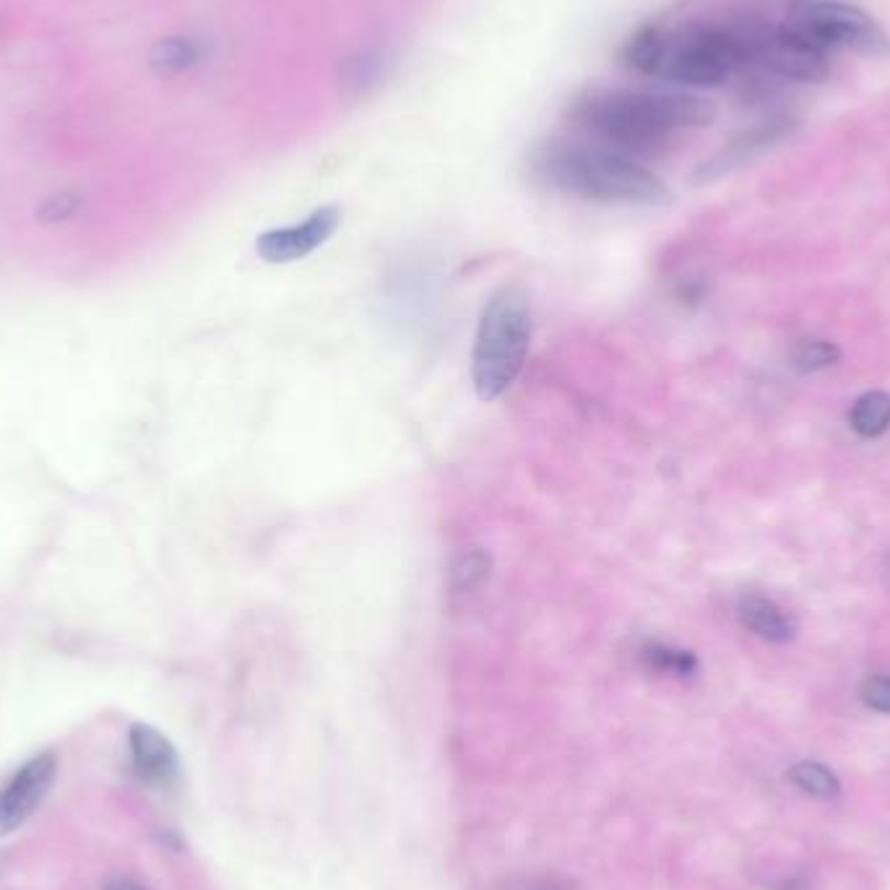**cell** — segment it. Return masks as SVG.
<instances>
[{
	"instance_id": "1",
	"label": "cell",
	"mask_w": 890,
	"mask_h": 890,
	"mask_svg": "<svg viewBox=\"0 0 890 890\" xmlns=\"http://www.w3.org/2000/svg\"><path fill=\"white\" fill-rule=\"evenodd\" d=\"M716 121V104L685 92L586 89L566 110V123L583 141L632 159L664 155L685 128Z\"/></svg>"
},
{
	"instance_id": "2",
	"label": "cell",
	"mask_w": 890,
	"mask_h": 890,
	"mask_svg": "<svg viewBox=\"0 0 890 890\" xmlns=\"http://www.w3.org/2000/svg\"><path fill=\"white\" fill-rule=\"evenodd\" d=\"M528 170L552 191L596 204L662 206L672 193L649 167L583 138H549L532 151Z\"/></svg>"
},
{
	"instance_id": "3",
	"label": "cell",
	"mask_w": 890,
	"mask_h": 890,
	"mask_svg": "<svg viewBox=\"0 0 890 890\" xmlns=\"http://www.w3.org/2000/svg\"><path fill=\"white\" fill-rule=\"evenodd\" d=\"M532 344V303L521 284H503L487 300L471 346V384L482 401H498L518 380Z\"/></svg>"
},
{
	"instance_id": "4",
	"label": "cell",
	"mask_w": 890,
	"mask_h": 890,
	"mask_svg": "<svg viewBox=\"0 0 890 890\" xmlns=\"http://www.w3.org/2000/svg\"><path fill=\"white\" fill-rule=\"evenodd\" d=\"M781 30L823 55L890 53V37L870 13L836 0H791Z\"/></svg>"
},
{
	"instance_id": "5",
	"label": "cell",
	"mask_w": 890,
	"mask_h": 890,
	"mask_svg": "<svg viewBox=\"0 0 890 890\" xmlns=\"http://www.w3.org/2000/svg\"><path fill=\"white\" fill-rule=\"evenodd\" d=\"M742 66H748V55L734 26L698 24L670 37L662 76L683 87L711 89Z\"/></svg>"
},
{
	"instance_id": "6",
	"label": "cell",
	"mask_w": 890,
	"mask_h": 890,
	"mask_svg": "<svg viewBox=\"0 0 890 890\" xmlns=\"http://www.w3.org/2000/svg\"><path fill=\"white\" fill-rule=\"evenodd\" d=\"M339 225H342V208L333 204L321 206L308 214V219L297 221V225L276 227L259 235L255 250H259L263 261L274 263V266L303 261L310 253H316L318 248L326 246Z\"/></svg>"
},
{
	"instance_id": "7",
	"label": "cell",
	"mask_w": 890,
	"mask_h": 890,
	"mask_svg": "<svg viewBox=\"0 0 890 890\" xmlns=\"http://www.w3.org/2000/svg\"><path fill=\"white\" fill-rule=\"evenodd\" d=\"M55 771H58V757L53 750H45V753L30 757L3 784L0 789V836L26 823V818L37 810V805L50 789Z\"/></svg>"
},
{
	"instance_id": "8",
	"label": "cell",
	"mask_w": 890,
	"mask_h": 890,
	"mask_svg": "<svg viewBox=\"0 0 890 890\" xmlns=\"http://www.w3.org/2000/svg\"><path fill=\"white\" fill-rule=\"evenodd\" d=\"M791 130H795V123L787 121V117H781V121L761 123L750 130H742L740 136H734L732 141H729L724 149L719 151V155L706 159V162L693 172V180L695 183H711V180L732 172L734 167L745 164L748 159L774 149L776 144H781L784 138L791 136Z\"/></svg>"
},
{
	"instance_id": "9",
	"label": "cell",
	"mask_w": 890,
	"mask_h": 890,
	"mask_svg": "<svg viewBox=\"0 0 890 890\" xmlns=\"http://www.w3.org/2000/svg\"><path fill=\"white\" fill-rule=\"evenodd\" d=\"M128 745L134 768L146 781L167 784L178 776V753L159 729L134 724L128 732Z\"/></svg>"
},
{
	"instance_id": "10",
	"label": "cell",
	"mask_w": 890,
	"mask_h": 890,
	"mask_svg": "<svg viewBox=\"0 0 890 890\" xmlns=\"http://www.w3.org/2000/svg\"><path fill=\"white\" fill-rule=\"evenodd\" d=\"M737 615H740L742 625L761 636L763 641L771 643H787L797 636V620L784 612L774 600L761 594L742 596L737 604Z\"/></svg>"
},
{
	"instance_id": "11",
	"label": "cell",
	"mask_w": 890,
	"mask_h": 890,
	"mask_svg": "<svg viewBox=\"0 0 890 890\" xmlns=\"http://www.w3.org/2000/svg\"><path fill=\"white\" fill-rule=\"evenodd\" d=\"M391 71V55L380 47H363L346 55L339 68V87L346 96H365L378 89Z\"/></svg>"
},
{
	"instance_id": "12",
	"label": "cell",
	"mask_w": 890,
	"mask_h": 890,
	"mask_svg": "<svg viewBox=\"0 0 890 890\" xmlns=\"http://www.w3.org/2000/svg\"><path fill=\"white\" fill-rule=\"evenodd\" d=\"M666 47H670V34L662 26L646 24L636 30L625 39L620 50V62L628 71H636L641 76H657L662 73Z\"/></svg>"
},
{
	"instance_id": "13",
	"label": "cell",
	"mask_w": 890,
	"mask_h": 890,
	"mask_svg": "<svg viewBox=\"0 0 890 890\" xmlns=\"http://www.w3.org/2000/svg\"><path fill=\"white\" fill-rule=\"evenodd\" d=\"M204 45L193 37H164L157 39L149 50V62L159 76H178L196 68L204 60Z\"/></svg>"
},
{
	"instance_id": "14",
	"label": "cell",
	"mask_w": 890,
	"mask_h": 890,
	"mask_svg": "<svg viewBox=\"0 0 890 890\" xmlns=\"http://www.w3.org/2000/svg\"><path fill=\"white\" fill-rule=\"evenodd\" d=\"M490 575V558L479 547H464L461 552L454 555L448 568L450 594L464 596L477 591Z\"/></svg>"
},
{
	"instance_id": "15",
	"label": "cell",
	"mask_w": 890,
	"mask_h": 890,
	"mask_svg": "<svg viewBox=\"0 0 890 890\" xmlns=\"http://www.w3.org/2000/svg\"><path fill=\"white\" fill-rule=\"evenodd\" d=\"M852 430L862 437H878L890 427V393L867 391L854 401L849 414Z\"/></svg>"
},
{
	"instance_id": "16",
	"label": "cell",
	"mask_w": 890,
	"mask_h": 890,
	"mask_svg": "<svg viewBox=\"0 0 890 890\" xmlns=\"http://www.w3.org/2000/svg\"><path fill=\"white\" fill-rule=\"evenodd\" d=\"M789 781L795 784L799 791L815 797V799H833L841 795V781L829 766L818 761H802L789 768Z\"/></svg>"
},
{
	"instance_id": "17",
	"label": "cell",
	"mask_w": 890,
	"mask_h": 890,
	"mask_svg": "<svg viewBox=\"0 0 890 890\" xmlns=\"http://www.w3.org/2000/svg\"><path fill=\"white\" fill-rule=\"evenodd\" d=\"M643 659H646V664L653 666V670L680 674V677H687V674H693L695 670H698V659H695V653L672 649V646L657 643V641H649L643 646Z\"/></svg>"
},
{
	"instance_id": "18",
	"label": "cell",
	"mask_w": 890,
	"mask_h": 890,
	"mask_svg": "<svg viewBox=\"0 0 890 890\" xmlns=\"http://www.w3.org/2000/svg\"><path fill=\"white\" fill-rule=\"evenodd\" d=\"M841 360V350L836 344L831 342H802L797 346L795 352H791L789 357V365L795 367L797 373H818V370H825V367L836 365Z\"/></svg>"
},
{
	"instance_id": "19",
	"label": "cell",
	"mask_w": 890,
	"mask_h": 890,
	"mask_svg": "<svg viewBox=\"0 0 890 890\" xmlns=\"http://www.w3.org/2000/svg\"><path fill=\"white\" fill-rule=\"evenodd\" d=\"M79 208H81L79 193L62 191V193H55V196H50L47 201H42L37 208V217L42 221H66V219H71Z\"/></svg>"
},
{
	"instance_id": "20",
	"label": "cell",
	"mask_w": 890,
	"mask_h": 890,
	"mask_svg": "<svg viewBox=\"0 0 890 890\" xmlns=\"http://www.w3.org/2000/svg\"><path fill=\"white\" fill-rule=\"evenodd\" d=\"M862 704L872 711L890 714V677H882V674H875V677H867L859 687Z\"/></svg>"
},
{
	"instance_id": "21",
	"label": "cell",
	"mask_w": 890,
	"mask_h": 890,
	"mask_svg": "<svg viewBox=\"0 0 890 890\" xmlns=\"http://www.w3.org/2000/svg\"><path fill=\"white\" fill-rule=\"evenodd\" d=\"M104 890H144L141 886H136L134 880H125V878H113L107 882V888Z\"/></svg>"
}]
</instances>
